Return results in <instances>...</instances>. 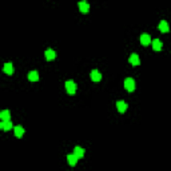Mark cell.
Wrapping results in <instances>:
<instances>
[{"label": "cell", "mask_w": 171, "mask_h": 171, "mask_svg": "<svg viewBox=\"0 0 171 171\" xmlns=\"http://www.w3.org/2000/svg\"><path fill=\"white\" fill-rule=\"evenodd\" d=\"M76 83L74 80H67L66 82V90H67V92L70 94V95H74V94L76 92Z\"/></svg>", "instance_id": "6da1fadb"}, {"label": "cell", "mask_w": 171, "mask_h": 171, "mask_svg": "<svg viewBox=\"0 0 171 171\" xmlns=\"http://www.w3.org/2000/svg\"><path fill=\"white\" fill-rule=\"evenodd\" d=\"M124 88L128 91V92H132L135 90V80L132 78H127L124 80Z\"/></svg>", "instance_id": "7a4b0ae2"}, {"label": "cell", "mask_w": 171, "mask_h": 171, "mask_svg": "<svg viewBox=\"0 0 171 171\" xmlns=\"http://www.w3.org/2000/svg\"><path fill=\"white\" fill-rule=\"evenodd\" d=\"M140 43H142V46H150V43H152V40H151L150 35L143 34V35H140Z\"/></svg>", "instance_id": "3957f363"}, {"label": "cell", "mask_w": 171, "mask_h": 171, "mask_svg": "<svg viewBox=\"0 0 171 171\" xmlns=\"http://www.w3.org/2000/svg\"><path fill=\"white\" fill-rule=\"evenodd\" d=\"M79 9H80L82 14H88V11H90V4L87 1H80L79 3Z\"/></svg>", "instance_id": "277c9868"}, {"label": "cell", "mask_w": 171, "mask_h": 171, "mask_svg": "<svg viewBox=\"0 0 171 171\" xmlns=\"http://www.w3.org/2000/svg\"><path fill=\"white\" fill-rule=\"evenodd\" d=\"M128 62H130V64H132V66H139L140 64L139 56L136 55V54H131V56L128 58Z\"/></svg>", "instance_id": "5b68a950"}, {"label": "cell", "mask_w": 171, "mask_h": 171, "mask_svg": "<svg viewBox=\"0 0 171 171\" xmlns=\"http://www.w3.org/2000/svg\"><path fill=\"white\" fill-rule=\"evenodd\" d=\"M116 108H118L119 112H124L127 110V104H126L124 100H118L116 102Z\"/></svg>", "instance_id": "8992f818"}, {"label": "cell", "mask_w": 171, "mask_h": 171, "mask_svg": "<svg viewBox=\"0 0 171 171\" xmlns=\"http://www.w3.org/2000/svg\"><path fill=\"white\" fill-rule=\"evenodd\" d=\"M0 128H1L3 131H9L11 128H15V127H14V124H12L11 120H8V122H1V123H0Z\"/></svg>", "instance_id": "52a82bcc"}, {"label": "cell", "mask_w": 171, "mask_h": 171, "mask_svg": "<svg viewBox=\"0 0 171 171\" xmlns=\"http://www.w3.org/2000/svg\"><path fill=\"white\" fill-rule=\"evenodd\" d=\"M78 159L79 158L76 157L75 154H70V155H67V160H68V165L70 166H75L78 163Z\"/></svg>", "instance_id": "ba28073f"}, {"label": "cell", "mask_w": 171, "mask_h": 171, "mask_svg": "<svg viewBox=\"0 0 171 171\" xmlns=\"http://www.w3.org/2000/svg\"><path fill=\"white\" fill-rule=\"evenodd\" d=\"M44 56H46L47 60H54L56 58V52L54 49H47L46 52H44Z\"/></svg>", "instance_id": "9c48e42d"}, {"label": "cell", "mask_w": 171, "mask_h": 171, "mask_svg": "<svg viewBox=\"0 0 171 171\" xmlns=\"http://www.w3.org/2000/svg\"><path fill=\"white\" fill-rule=\"evenodd\" d=\"M3 71L7 74V75H12L14 74V66H12V63H6L3 67Z\"/></svg>", "instance_id": "30bf717a"}, {"label": "cell", "mask_w": 171, "mask_h": 171, "mask_svg": "<svg viewBox=\"0 0 171 171\" xmlns=\"http://www.w3.org/2000/svg\"><path fill=\"white\" fill-rule=\"evenodd\" d=\"M152 48H154V51H160L162 49V47H163V44H162V41L159 40V39H154L152 40Z\"/></svg>", "instance_id": "8fae6325"}, {"label": "cell", "mask_w": 171, "mask_h": 171, "mask_svg": "<svg viewBox=\"0 0 171 171\" xmlns=\"http://www.w3.org/2000/svg\"><path fill=\"white\" fill-rule=\"evenodd\" d=\"M0 118H1V122H8V120H11V114H9L8 110H4L0 112Z\"/></svg>", "instance_id": "7c38bea8"}, {"label": "cell", "mask_w": 171, "mask_h": 171, "mask_svg": "<svg viewBox=\"0 0 171 171\" xmlns=\"http://www.w3.org/2000/svg\"><path fill=\"white\" fill-rule=\"evenodd\" d=\"M158 28H159L160 32H163V34H166V32H168V24L166 20H162L159 23V26H158Z\"/></svg>", "instance_id": "4fadbf2b"}, {"label": "cell", "mask_w": 171, "mask_h": 171, "mask_svg": "<svg viewBox=\"0 0 171 171\" xmlns=\"http://www.w3.org/2000/svg\"><path fill=\"white\" fill-rule=\"evenodd\" d=\"M91 79H92L94 82H100V79H102V75H100V72H99L98 70H94V71H91Z\"/></svg>", "instance_id": "5bb4252c"}, {"label": "cell", "mask_w": 171, "mask_h": 171, "mask_svg": "<svg viewBox=\"0 0 171 171\" xmlns=\"http://www.w3.org/2000/svg\"><path fill=\"white\" fill-rule=\"evenodd\" d=\"M74 154H75L76 157L80 159V158H83L84 157V150L82 147H79V146H76L75 148H74Z\"/></svg>", "instance_id": "9a60e30c"}, {"label": "cell", "mask_w": 171, "mask_h": 171, "mask_svg": "<svg viewBox=\"0 0 171 171\" xmlns=\"http://www.w3.org/2000/svg\"><path fill=\"white\" fill-rule=\"evenodd\" d=\"M28 79L31 82H38L39 80V74H38V71H31V72L28 74Z\"/></svg>", "instance_id": "2e32d148"}, {"label": "cell", "mask_w": 171, "mask_h": 171, "mask_svg": "<svg viewBox=\"0 0 171 171\" xmlns=\"http://www.w3.org/2000/svg\"><path fill=\"white\" fill-rule=\"evenodd\" d=\"M14 131H15V135L18 136V138H21L24 134V128L21 127V126H16V127L14 128Z\"/></svg>", "instance_id": "e0dca14e"}]
</instances>
